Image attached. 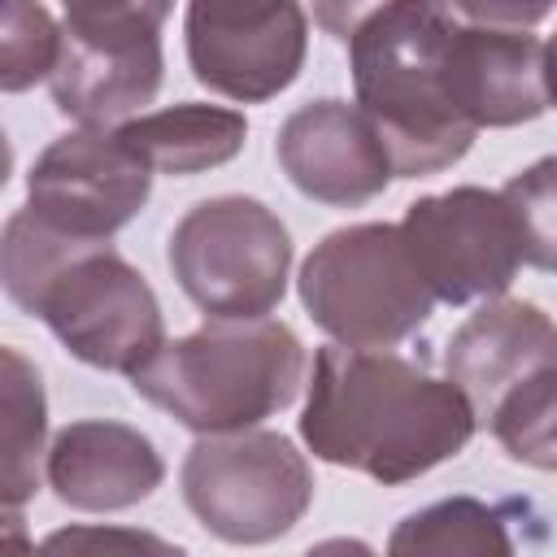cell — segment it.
<instances>
[{
	"label": "cell",
	"mask_w": 557,
	"mask_h": 557,
	"mask_svg": "<svg viewBox=\"0 0 557 557\" xmlns=\"http://www.w3.org/2000/svg\"><path fill=\"white\" fill-rule=\"evenodd\" d=\"M474 426L479 418L457 383L392 348L326 344L313 352L300 440L326 466L396 487L457 457Z\"/></svg>",
	"instance_id": "1"
},
{
	"label": "cell",
	"mask_w": 557,
	"mask_h": 557,
	"mask_svg": "<svg viewBox=\"0 0 557 557\" xmlns=\"http://www.w3.org/2000/svg\"><path fill=\"white\" fill-rule=\"evenodd\" d=\"M0 283L91 370L135 379L165 348V318L148 278L113 244L61 235L30 209L4 222Z\"/></svg>",
	"instance_id": "2"
},
{
	"label": "cell",
	"mask_w": 557,
	"mask_h": 557,
	"mask_svg": "<svg viewBox=\"0 0 557 557\" xmlns=\"http://www.w3.org/2000/svg\"><path fill=\"white\" fill-rule=\"evenodd\" d=\"M453 22L444 4L392 0L357 9L339 35L348 44L357 109L383 139L396 178L440 174L474 144L448 74Z\"/></svg>",
	"instance_id": "3"
},
{
	"label": "cell",
	"mask_w": 557,
	"mask_h": 557,
	"mask_svg": "<svg viewBox=\"0 0 557 557\" xmlns=\"http://www.w3.org/2000/svg\"><path fill=\"white\" fill-rule=\"evenodd\" d=\"M305 370V344L287 322H205L165 339L131 387L196 435H235L283 413Z\"/></svg>",
	"instance_id": "4"
},
{
	"label": "cell",
	"mask_w": 557,
	"mask_h": 557,
	"mask_svg": "<svg viewBox=\"0 0 557 557\" xmlns=\"http://www.w3.org/2000/svg\"><path fill=\"white\" fill-rule=\"evenodd\" d=\"M300 305L344 348H392L435 309L400 226L357 222L322 235L300 265Z\"/></svg>",
	"instance_id": "5"
},
{
	"label": "cell",
	"mask_w": 557,
	"mask_h": 557,
	"mask_svg": "<svg viewBox=\"0 0 557 557\" xmlns=\"http://www.w3.org/2000/svg\"><path fill=\"white\" fill-rule=\"evenodd\" d=\"M170 270L209 322H261L287 296L292 235L270 205L213 196L174 222Z\"/></svg>",
	"instance_id": "6"
},
{
	"label": "cell",
	"mask_w": 557,
	"mask_h": 557,
	"mask_svg": "<svg viewBox=\"0 0 557 557\" xmlns=\"http://www.w3.org/2000/svg\"><path fill=\"white\" fill-rule=\"evenodd\" d=\"M165 0H70L61 13V61L48 78L52 104L83 131L139 117L161 91Z\"/></svg>",
	"instance_id": "7"
},
{
	"label": "cell",
	"mask_w": 557,
	"mask_h": 557,
	"mask_svg": "<svg viewBox=\"0 0 557 557\" xmlns=\"http://www.w3.org/2000/svg\"><path fill=\"white\" fill-rule=\"evenodd\" d=\"M178 487L196 522L222 544L283 540L313 505V470L278 431L200 435L178 470Z\"/></svg>",
	"instance_id": "8"
},
{
	"label": "cell",
	"mask_w": 557,
	"mask_h": 557,
	"mask_svg": "<svg viewBox=\"0 0 557 557\" xmlns=\"http://www.w3.org/2000/svg\"><path fill=\"white\" fill-rule=\"evenodd\" d=\"M400 239L426 292L444 305L500 300L522 265L513 218L500 191L453 187L422 196L400 218Z\"/></svg>",
	"instance_id": "9"
},
{
	"label": "cell",
	"mask_w": 557,
	"mask_h": 557,
	"mask_svg": "<svg viewBox=\"0 0 557 557\" xmlns=\"http://www.w3.org/2000/svg\"><path fill=\"white\" fill-rule=\"evenodd\" d=\"M183 39L200 87L261 104L300 78L309 17L292 0H196L183 13Z\"/></svg>",
	"instance_id": "10"
},
{
	"label": "cell",
	"mask_w": 557,
	"mask_h": 557,
	"mask_svg": "<svg viewBox=\"0 0 557 557\" xmlns=\"http://www.w3.org/2000/svg\"><path fill=\"white\" fill-rule=\"evenodd\" d=\"M152 191V170L117 131L57 135L26 174V209L61 235L109 244Z\"/></svg>",
	"instance_id": "11"
},
{
	"label": "cell",
	"mask_w": 557,
	"mask_h": 557,
	"mask_svg": "<svg viewBox=\"0 0 557 557\" xmlns=\"http://www.w3.org/2000/svg\"><path fill=\"white\" fill-rule=\"evenodd\" d=\"M274 157L292 187L318 205L357 209L387 191L392 157L370 117L348 100H309L278 126Z\"/></svg>",
	"instance_id": "12"
},
{
	"label": "cell",
	"mask_w": 557,
	"mask_h": 557,
	"mask_svg": "<svg viewBox=\"0 0 557 557\" xmlns=\"http://www.w3.org/2000/svg\"><path fill=\"white\" fill-rule=\"evenodd\" d=\"M448 74L457 109L474 131L483 126H522L548 109L544 83V44L527 26L474 22L453 9Z\"/></svg>",
	"instance_id": "13"
},
{
	"label": "cell",
	"mask_w": 557,
	"mask_h": 557,
	"mask_svg": "<svg viewBox=\"0 0 557 557\" xmlns=\"http://www.w3.org/2000/svg\"><path fill=\"white\" fill-rule=\"evenodd\" d=\"M557 366V322L531 300H483L448 339L444 370L461 387L474 418L487 422L496 405L531 374Z\"/></svg>",
	"instance_id": "14"
},
{
	"label": "cell",
	"mask_w": 557,
	"mask_h": 557,
	"mask_svg": "<svg viewBox=\"0 0 557 557\" xmlns=\"http://www.w3.org/2000/svg\"><path fill=\"white\" fill-rule=\"evenodd\" d=\"M44 479L70 509L113 513L148 500L165 479V461L139 426L113 418H78L52 435Z\"/></svg>",
	"instance_id": "15"
},
{
	"label": "cell",
	"mask_w": 557,
	"mask_h": 557,
	"mask_svg": "<svg viewBox=\"0 0 557 557\" xmlns=\"http://www.w3.org/2000/svg\"><path fill=\"white\" fill-rule=\"evenodd\" d=\"M117 139L152 174H205L239 157L248 139V117L226 104H165L117 126Z\"/></svg>",
	"instance_id": "16"
},
{
	"label": "cell",
	"mask_w": 557,
	"mask_h": 557,
	"mask_svg": "<svg viewBox=\"0 0 557 557\" xmlns=\"http://www.w3.org/2000/svg\"><path fill=\"white\" fill-rule=\"evenodd\" d=\"M387 557H518V544L505 509L479 496H444L392 527Z\"/></svg>",
	"instance_id": "17"
},
{
	"label": "cell",
	"mask_w": 557,
	"mask_h": 557,
	"mask_svg": "<svg viewBox=\"0 0 557 557\" xmlns=\"http://www.w3.org/2000/svg\"><path fill=\"white\" fill-rule=\"evenodd\" d=\"M4 513H17L39 487V453L48 440V400L39 370L17 352L4 348ZM48 457V453H44Z\"/></svg>",
	"instance_id": "18"
},
{
	"label": "cell",
	"mask_w": 557,
	"mask_h": 557,
	"mask_svg": "<svg viewBox=\"0 0 557 557\" xmlns=\"http://www.w3.org/2000/svg\"><path fill=\"white\" fill-rule=\"evenodd\" d=\"M496 444L535 470H557V366L513 387L487 418Z\"/></svg>",
	"instance_id": "19"
},
{
	"label": "cell",
	"mask_w": 557,
	"mask_h": 557,
	"mask_svg": "<svg viewBox=\"0 0 557 557\" xmlns=\"http://www.w3.org/2000/svg\"><path fill=\"white\" fill-rule=\"evenodd\" d=\"M500 200L513 218L522 261L557 274V152L531 161L500 187Z\"/></svg>",
	"instance_id": "20"
},
{
	"label": "cell",
	"mask_w": 557,
	"mask_h": 557,
	"mask_svg": "<svg viewBox=\"0 0 557 557\" xmlns=\"http://www.w3.org/2000/svg\"><path fill=\"white\" fill-rule=\"evenodd\" d=\"M61 61V26L44 4L9 0L0 9V87L26 91L39 78H52Z\"/></svg>",
	"instance_id": "21"
},
{
	"label": "cell",
	"mask_w": 557,
	"mask_h": 557,
	"mask_svg": "<svg viewBox=\"0 0 557 557\" xmlns=\"http://www.w3.org/2000/svg\"><path fill=\"white\" fill-rule=\"evenodd\" d=\"M44 557H187V548L139 531V527H57L52 535H44L39 544Z\"/></svg>",
	"instance_id": "22"
},
{
	"label": "cell",
	"mask_w": 557,
	"mask_h": 557,
	"mask_svg": "<svg viewBox=\"0 0 557 557\" xmlns=\"http://www.w3.org/2000/svg\"><path fill=\"white\" fill-rule=\"evenodd\" d=\"M300 557H379L366 540H352V535H331V540H318L309 544Z\"/></svg>",
	"instance_id": "23"
},
{
	"label": "cell",
	"mask_w": 557,
	"mask_h": 557,
	"mask_svg": "<svg viewBox=\"0 0 557 557\" xmlns=\"http://www.w3.org/2000/svg\"><path fill=\"white\" fill-rule=\"evenodd\" d=\"M4 557H44L22 527V513H4Z\"/></svg>",
	"instance_id": "24"
},
{
	"label": "cell",
	"mask_w": 557,
	"mask_h": 557,
	"mask_svg": "<svg viewBox=\"0 0 557 557\" xmlns=\"http://www.w3.org/2000/svg\"><path fill=\"white\" fill-rule=\"evenodd\" d=\"M544 83H548V104L557 109V35L544 44Z\"/></svg>",
	"instance_id": "25"
}]
</instances>
